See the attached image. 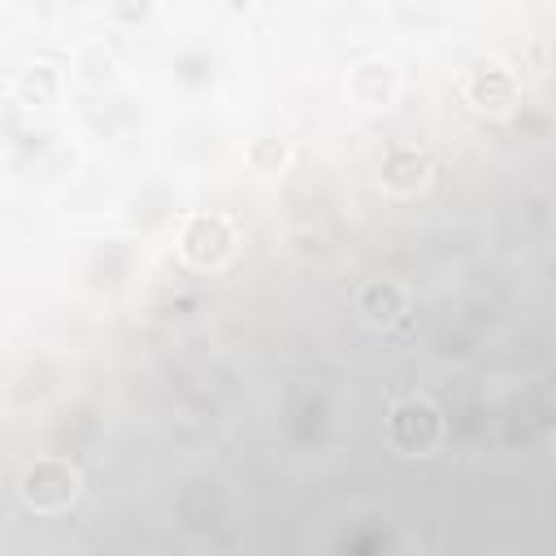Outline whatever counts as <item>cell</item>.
I'll list each match as a JSON object with an SVG mask.
<instances>
[{"instance_id":"1","label":"cell","mask_w":556,"mask_h":556,"mask_svg":"<svg viewBox=\"0 0 556 556\" xmlns=\"http://www.w3.org/2000/svg\"><path fill=\"white\" fill-rule=\"evenodd\" d=\"M435 409L430 404H404L400 413H395V435H400V444H409V448H426V444H435Z\"/></svg>"}]
</instances>
